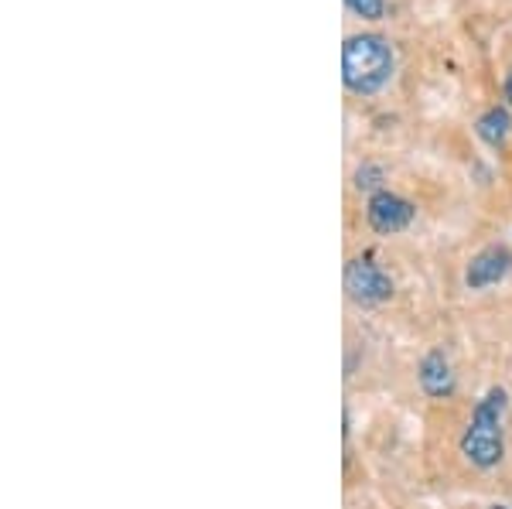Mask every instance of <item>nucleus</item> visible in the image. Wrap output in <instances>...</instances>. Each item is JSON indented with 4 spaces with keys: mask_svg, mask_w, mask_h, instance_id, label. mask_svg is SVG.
I'll return each instance as SVG.
<instances>
[{
    "mask_svg": "<svg viewBox=\"0 0 512 509\" xmlns=\"http://www.w3.org/2000/svg\"><path fill=\"white\" fill-rule=\"evenodd\" d=\"M509 270H512V253L506 246H489V250L472 257V264L465 270V284H468V291H485V287L506 281Z\"/></svg>",
    "mask_w": 512,
    "mask_h": 509,
    "instance_id": "5",
    "label": "nucleus"
},
{
    "mask_svg": "<svg viewBox=\"0 0 512 509\" xmlns=\"http://www.w3.org/2000/svg\"><path fill=\"white\" fill-rule=\"evenodd\" d=\"M383 182H386V175H383V168L379 164H362L359 171H355V188L359 192H383Z\"/></svg>",
    "mask_w": 512,
    "mask_h": 509,
    "instance_id": "8",
    "label": "nucleus"
},
{
    "mask_svg": "<svg viewBox=\"0 0 512 509\" xmlns=\"http://www.w3.org/2000/svg\"><path fill=\"white\" fill-rule=\"evenodd\" d=\"M393 76V48L379 35H355L342 48V79L355 96H373Z\"/></svg>",
    "mask_w": 512,
    "mask_h": 509,
    "instance_id": "2",
    "label": "nucleus"
},
{
    "mask_svg": "<svg viewBox=\"0 0 512 509\" xmlns=\"http://www.w3.org/2000/svg\"><path fill=\"white\" fill-rule=\"evenodd\" d=\"M417 383H420V390H424L427 397H434V400H448L454 393V373H451L448 356H444L441 349L427 352V356L420 359Z\"/></svg>",
    "mask_w": 512,
    "mask_h": 509,
    "instance_id": "6",
    "label": "nucleus"
},
{
    "mask_svg": "<svg viewBox=\"0 0 512 509\" xmlns=\"http://www.w3.org/2000/svg\"><path fill=\"white\" fill-rule=\"evenodd\" d=\"M509 130H512V117L509 110H502V106H492V110H485L482 117L475 123V134L482 137L489 147H502L509 141Z\"/></svg>",
    "mask_w": 512,
    "mask_h": 509,
    "instance_id": "7",
    "label": "nucleus"
},
{
    "mask_svg": "<svg viewBox=\"0 0 512 509\" xmlns=\"http://www.w3.org/2000/svg\"><path fill=\"white\" fill-rule=\"evenodd\" d=\"M492 509H512V506H506V503H495Z\"/></svg>",
    "mask_w": 512,
    "mask_h": 509,
    "instance_id": "11",
    "label": "nucleus"
},
{
    "mask_svg": "<svg viewBox=\"0 0 512 509\" xmlns=\"http://www.w3.org/2000/svg\"><path fill=\"white\" fill-rule=\"evenodd\" d=\"M345 7L366 21H379L386 14V0H345Z\"/></svg>",
    "mask_w": 512,
    "mask_h": 509,
    "instance_id": "9",
    "label": "nucleus"
},
{
    "mask_svg": "<svg viewBox=\"0 0 512 509\" xmlns=\"http://www.w3.org/2000/svg\"><path fill=\"white\" fill-rule=\"evenodd\" d=\"M414 216H417V205L400 199V195H393V192H376L366 205V219L379 236L403 233V229L414 223Z\"/></svg>",
    "mask_w": 512,
    "mask_h": 509,
    "instance_id": "4",
    "label": "nucleus"
},
{
    "mask_svg": "<svg viewBox=\"0 0 512 509\" xmlns=\"http://www.w3.org/2000/svg\"><path fill=\"white\" fill-rule=\"evenodd\" d=\"M509 407V393L502 387H492L472 410L465 434H461V455L475 465V469L489 472L506 455V434H502V417Z\"/></svg>",
    "mask_w": 512,
    "mask_h": 509,
    "instance_id": "1",
    "label": "nucleus"
},
{
    "mask_svg": "<svg viewBox=\"0 0 512 509\" xmlns=\"http://www.w3.org/2000/svg\"><path fill=\"white\" fill-rule=\"evenodd\" d=\"M506 96H509V103H512V72H509V79H506Z\"/></svg>",
    "mask_w": 512,
    "mask_h": 509,
    "instance_id": "10",
    "label": "nucleus"
},
{
    "mask_svg": "<svg viewBox=\"0 0 512 509\" xmlns=\"http://www.w3.org/2000/svg\"><path fill=\"white\" fill-rule=\"evenodd\" d=\"M345 291L355 305L373 308L393 298V281L390 274H383L379 264H373V257H355L345 267Z\"/></svg>",
    "mask_w": 512,
    "mask_h": 509,
    "instance_id": "3",
    "label": "nucleus"
}]
</instances>
